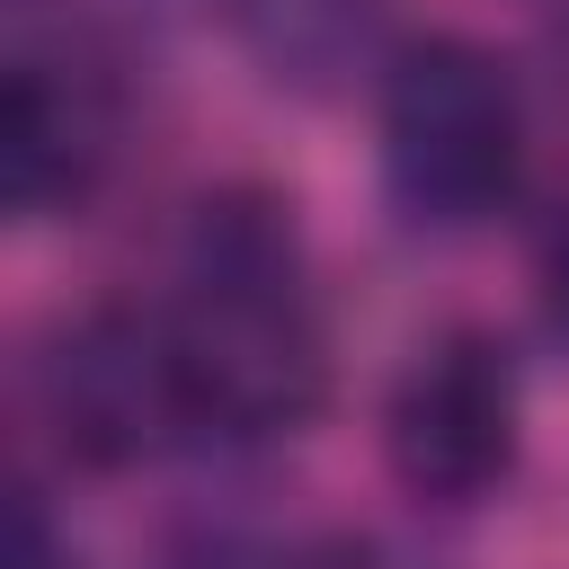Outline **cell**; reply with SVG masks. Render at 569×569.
Instances as JSON below:
<instances>
[{
  "label": "cell",
  "instance_id": "6",
  "mask_svg": "<svg viewBox=\"0 0 569 569\" xmlns=\"http://www.w3.org/2000/svg\"><path fill=\"white\" fill-rule=\"evenodd\" d=\"M213 18L231 27V44L276 89L329 98V89H347L382 53L391 0H213Z\"/></svg>",
  "mask_w": 569,
  "mask_h": 569
},
{
  "label": "cell",
  "instance_id": "10",
  "mask_svg": "<svg viewBox=\"0 0 569 569\" xmlns=\"http://www.w3.org/2000/svg\"><path fill=\"white\" fill-rule=\"evenodd\" d=\"M542 284H551V311L569 320V222L551 231V258H542Z\"/></svg>",
  "mask_w": 569,
  "mask_h": 569
},
{
  "label": "cell",
  "instance_id": "2",
  "mask_svg": "<svg viewBox=\"0 0 569 569\" xmlns=\"http://www.w3.org/2000/svg\"><path fill=\"white\" fill-rule=\"evenodd\" d=\"M382 187L418 231H480L525 187V98L516 71L471 36H409L373 98Z\"/></svg>",
  "mask_w": 569,
  "mask_h": 569
},
{
  "label": "cell",
  "instance_id": "5",
  "mask_svg": "<svg viewBox=\"0 0 569 569\" xmlns=\"http://www.w3.org/2000/svg\"><path fill=\"white\" fill-rule=\"evenodd\" d=\"M116 160V89L89 44H27L0 80V196L18 222L80 213Z\"/></svg>",
  "mask_w": 569,
  "mask_h": 569
},
{
  "label": "cell",
  "instance_id": "9",
  "mask_svg": "<svg viewBox=\"0 0 569 569\" xmlns=\"http://www.w3.org/2000/svg\"><path fill=\"white\" fill-rule=\"evenodd\" d=\"M276 569H418V560L400 542H382V533H320L293 560H276Z\"/></svg>",
  "mask_w": 569,
  "mask_h": 569
},
{
  "label": "cell",
  "instance_id": "1",
  "mask_svg": "<svg viewBox=\"0 0 569 569\" xmlns=\"http://www.w3.org/2000/svg\"><path fill=\"white\" fill-rule=\"evenodd\" d=\"M204 436H293L329 400V329L284 196L222 187L187 213L178 293L160 302Z\"/></svg>",
  "mask_w": 569,
  "mask_h": 569
},
{
  "label": "cell",
  "instance_id": "7",
  "mask_svg": "<svg viewBox=\"0 0 569 569\" xmlns=\"http://www.w3.org/2000/svg\"><path fill=\"white\" fill-rule=\"evenodd\" d=\"M9 569H80V551H71V533L53 525V507H44L36 480L9 489Z\"/></svg>",
  "mask_w": 569,
  "mask_h": 569
},
{
  "label": "cell",
  "instance_id": "4",
  "mask_svg": "<svg viewBox=\"0 0 569 569\" xmlns=\"http://www.w3.org/2000/svg\"><path fill=\"white\" fill-rule=\"evenodd\" d=\"M516 356L489 329H445L400 365L382 400V462L427 507H480L516 471Z\"/></svg>",
  "mask_w": 569,
  "mask_h": 569
},
{
  "label": "cell",
  "instance_id": "3",
  "mask_svg": "<svg viewBox=\"0 0 569 569\" xmlns=\"http://www.w3.org/2000/svg\"><path fill=\"white\" fill-rule=\"evenodd\" d=\"M27 400H36V427L62 445V462L80 471H133L204 436L178 365V329L160 302H89L53 320V338L27 365Z\"/></svg>",
  "mask_w": 569,
  "mask_h": 569
},
{
  "label": "cell",
  "instance_id": "8",
  "mask_svg": "<svg viewBox=\"0 0 569 569\" xmlns=\"http://www.w3.org/2000/svg\"><path fill=\"white\" fill-rule=\"evenodd\" d=\"M18 9H53V44H89V53L151 27V0H18Z\"/></svg>",
  "mask_w": 569,
  "mask_h": 569
}]
</instances>
